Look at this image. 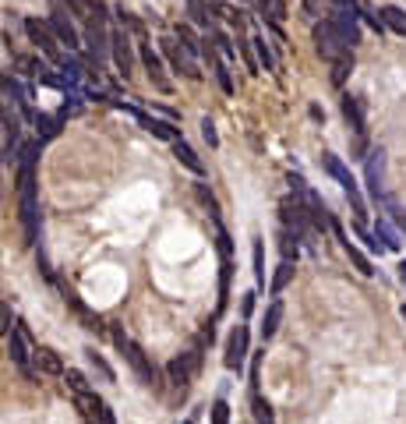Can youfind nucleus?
Segmentation results:
<instances>
[{"instance_id":"5701e85b","label":"nucleus","mask_w":406,"mask_h":424,"mask_svg":"<svg viewBox=\"0 0 406 424\" xmlns=\"http://www.w3.org/2000/svg\"><path fill=\"white\" fill-rule=\"evenodd\" d=\"M279 322H283V301L272 297V304H269L265 315H262V340H272V336L279 333Z\"/></svg>"},{"instance_id":"aec40b11","label":"nucleus","mask_w":406,"mask_h":424,"mask_svg":"<svg viewBox=\"0 0 406 424\" xmlns=\"http://www.w3.org/2000/svg\"><path fill=\"white\" fill-rule=\"evenodd\" d=\"M339 106H343V117H346V124L354 128V135H361V138H364V135H368V124H364V110H361V99L346 92Z\"/></svg>"},{"instance_id":"49530a36","label":"nucleus","mask_w":406,"mask_h":424,"mask_svg":"<svg viewBox=\"0 0 406 424\" xmlns=\"http://www.w3.org/2000/svg\"><path fill=\"white\" fill-rule=\"evenodd\" d=\"M399 315H403V322H406V304H403V308H399Z\"/></svg>"},{"instance_id":"f704fd0d","label":"nucleus","mask_w":406,"mask_h":424,"mask_svg":"<svg viewBox=\"0 0 406 424\" xmlns=\"http://www.w3.org/2000/svg\"><path fill=\"white\" fill-rule=\"evenodd\" d=\"M258 8H262L272 22H283V18H286V4H283V0H258Z\"/></svg>"},{"instance_id":"37998d69","label":"nucleus","mask_w":406,"mask_h":424,"mask_svg":"<svg viewBox=\"0 0 406 424\" xmlns=\"http://www.w3.org/2000/svg\"><path fill=\"white\" fill-rule=\"evenodd\" d=\"M255 311V294H244V318Z\"/></svg>"},{"instance_id":"dca6fc26","label":"nucleus","mask_w":406,"mask_h":424,"mask_svg":"<svg viewBox=\"0 0 406 424\" xmlns=\"http://www.w3.org/2000/svg\"><path fill=\"white\" fill-rule=\"evenodd\" d=\"M32 364H36L39 375H53V379L64 375V357L57 354L53 347H36L32 350Z\"/></svg>"},{"instance_id":"bb28decb","label":"nucleus","mask_w":406,"mask_h":424,"mask_svg":"<svg viewBox=\"0 0 406 424\" xmlns=\"http://www.w3.org/2000/svg\"><path fill=\"white\" fill-rule=\"evenodd\" d=\"M375 237H378V244H382L385 251H399V244H403V241L396 237V230H392L385 220H378V223H375Z\"/></svg>"},{"instance_id":"c03bdc74","label":"nucleus","mask_w":406,"mask_h":424,"mask_svg":"<svg viewBox=\"0 0 406 424\" xmlns=\"http://www.w3.org/2000/svg\"><path fill=\"white\" fill-rule=\"evenodd\" d=\"M290 188H294L297 195H304V181H301V177H294V174H290Z\"/></svg>"},{"instance_id":"79ce46f5","label":"nucleus","mask_w":406,"mask_h":424,"mask_svg":"<svg viewBox=\"0 0 406 424\" xmlns=\"http://www.w3.org/2000/svg\"><path fill=\"white\" fill-rule=\"evenodd\" d=\"M364 18H368V25H371V29H375L378 36L385 32V25H382V18H378V15H364Z\"/></svg>"},{"instance_id":"2eb2a0df","label":"nucleus","mask_w":406,"mask_h":424,"mask_svg":"<svg viewBox=\"0 0 406 424\" xmlns=\"http://www.w3.org/2000/svg\"><path fill=\"white\" fill-rule=\"evenodd\" d=\"M279 212H283V223L294 230V237L308 234V209H304L301 198H286V202L279 205Z\"/></svg>"},{"instance_id":"f8f14e48","label":"nucleus","mask_w":406,"mask_h":424,"mask_svg":"<svg viewBox=\"0 0 406 424\" xmlns=\"http://www.w3.org/2000/svg\"><path fill=\"white\" fill-rule=\"evenodd\" d=\"M25 32H29V39H32V43L46 53V57H50L53 64H61V57H64V53H61V43L53 39V32H50V25H46V22L29 18V22H25Z\"/></svg>"},{"instance_id":"09e8293b","label":"nucleus","mask_w":406,"mask_h":424,"mask_svg":"<svg viewBox=\"0 0 406 424\" xmlns=\"http://www.w3.org/2000/svg\"><path fill=\"white\" fill-rule=\"evenodd\" d=\"M184 424H191V421H184Z\"/></svg>"},{"instance_id":"9d476101","label":"nucleus","mask_w":406,"mask_h":424,"mask_svg":"<svg viewBox=\"0 0 406 424\" xmlns=\"http://www.w3.org/2000/svg\"><path fill=\"white\" fill-rule=\"evenodd\" d=\"M311 36H315V46H318V53L332 64L336 57H343V53H350V46H343V39L336 36V29L329 25V22H318L315 29H311Z\"/></svg>"},{"instance_id":"0eeeda50","label":"nucleus","mask_w":406,"mask_h":424,"mask_svg":"<svg viewBox=\"0 0 406 424\" xmlns=\"http://www.w3.org/2000/svg\"><path fill=\"white\" fill-rule=\"evenodd\" d=\"M75 410L82 414L85 424H117L113 410L96 396V389H85V393H75Z\"/></svg>"},{"instance_id":"c85d7f7f","label":"nucleus","mask_w":406,"mask_h":424,"mask_svg":"<svg viewBox=\"0 0 406 424\" xmlns=\"http://www.w3.org/2000/svg\"><path fill=\"white\" fill-rule=\"evenodd\" d=\"M350 71H354V50H350V53H343V57H336V61H332V82H336V85H343V82H346V75H350Z\"/></svg>"},{"instance_id":"39448f33","label":"nucleus","mask_w":406,"mask_h":424,"mask_svg":"<svg viewBox=\"0 0 406 424\" xmlns=\"http://www.w3.org/2000/svg\"><path fill=\"white\" fill-rule=\"evenodd\" d=\"M198 371H202V350H198V347L177 354V357L166 364V375H170V382L177 386V389H188V386L198 379Z\"/></svg>"},{"instance_id":"ddd939ff","label":"nucleus","mask_w":406,"mask_h":424,"mask_svg":"<svg viewBox=\"0 0 406 424\" xmlns=\"http://www.w3.org/2000/svg\"><path fill=\"white\" fill-rule=\"evenodd\" d=\"M50 32H53V39H57V43H64L71 53H78V50H82V32H78V29H75V22H71V18H64L61 11H53V15H50Z\"/></svg>"},{"instance_id":"393cba45","label":"nucleus","mask_w":406,"mask_h":424,"mask_svg":"<svg viewBox=\"0 0 406 424\" xmlns=\"http://www.w3.org/2000/svg\"><path fill=\"white\" fill-rule=\"evenodd\" d=\"M290 280H294V262H279V265H276V276H272V283H269V294L279 297V294L290 287Z\"/></svg>"},{"instance_id":"412c9836","label":"nucleus","mask_w":406,"mask_h":424,"mask_svg":"<svg viewBox=\"0 0 406 424\" xmlns=\"http://www.w3.org/2000/svg\"><path fill=\"white\" fill-rule=\"evenodd\" d=\"M332 230H336V237H339V244H343V251H346V255H350V262L357 265V269H361L364 276H375V269H371V262H368V255H364V251H361V248H357V244H354L350 237H346V234H343V227H339L336 220H332Z\"/></svg>"},{"instance_id":"a18cd8bd","label":"nucleus","mask_w":406,"mask_h":424,"mask_svg":"<svg viewBox=\"0 0 406 424\" xmlns=\"http://www.w3.org/2000/svg\"><path fill=\"white\" fill-rule=\"evenodd\" d=\"M396 269H399V283H403V287H406V258H403V262H399V265H396Z\"/></svg>"},{"instance_id":"72a5a7b5","label":"nucleus","mask_w":406,"mask_h":424,"mask_svg":"<svg viewBox=\"0 0 406 424\" xmlns=\"http://www.w3.org/2000/svg\"><path fill=\"white\" fill-rule=\"evenodd\" d=\"M216 82H219V89H223L226 96H234V92H237L234 78H230V68H226V61H219V64H216Z\"/></svg>"},{"instance_id":"7c9ffc66","label":"nucleus","mask_w":406,"mask_h":424,"mask_svg":"<svg viewBox=\"0 0 406 424\" xmlns=\"http://www.w3.org/2000/svg\"><path fill=\"white\" fill-rule=\"evenodd\" d=\"M85 357H89V364L99 371V375H103V382H113V379H117V375H113V368L106 364V357L103 354H96V350H85Z\"/></svg>"},{"instance_id":"7ed1b4c3","label":"nucleus","mask_w":406,"mask_h":424,"mask_svg":"<svg viewBox=\"0 0 406 424\" xmlns=\"http://www.w3.org/2000/svg\"><path fill=\"white\" fill-rule=\"evenodd\" d=\"M8 357H11V364L22 371L25 379H36L32 343H29V329H25L22 322H15V326H11V333H8Z\"/></svg>"},{"instance_id":"423d86ee","label":"nucleus","mask_w":406,"mask_h":424,"mask_svg":"<svg viewBox=\"0 0 406 424\" xmlns=\"http://www.w3.org/2000/svg\"><path fill=\"white\" fill-rule=\"evenodd\" d=\"M248 350H251V329L241 322V326H234L230 329V336H226V354H223V364H226V371H244V361H248Z\"/></svg>"},{"instance_id":"4be33fe9","label":"nucleus","mask_w":406,"mask_h":424,"mask_svg":"<svg viewBox=\"0 0 406 424\" xmlns=\"http://www.w3.org/2000/svg\"><path fill=\"white\" fill-rule=\"evenodd\" d=\"M170 149H173V159H177L181 167H188V170H191V174H198V177L205 174V163H202V159H198V152H195V149H191L184 138L170 142Z\"/></svg>"},{"instance_id":"6ab92c4d","label":"nucleus","mask_w":406,"mask_h":424,"mask_svg":"<svg viewBox=\"0 0 406 424\" xmlns=\"http://www.w3.org/2000/svg\"><path fill=\"white\" fill-rule=\"evenodd\" d=\"M128 114H131V117H138V121H142V128H145L149 135L163 138V142H177V138H181V131L173 128V124H166V121H156V117H145L142 110H135V106H128Z\"/></svg>"},{"instance_id":"cd10ccee","label":"nucleus","mask_w":406,"mask_h":424,"mask_svg":"<svg viewBox=\"0 0 406 424\" xmlns=\"http://www.w3.org/2000/svg\"><path fill=\"white\" fill-rule=\"evenodd\" d=\"M251 262H255V283H258V287H265V241H262V237H255Z\"/></svg>"},{"instance_id":"c756f323","label":"nucleus","mask_w":406,"mask_h":424,"mask_svg":"<svg viewBox=\"0 0 406 424\" xmlns=\"http://www.w3.org/2000/svg\"><path fill=\"white\" fill-rule=\"evenodd\" d=\"M177 39H181V50L188 53V57H198V36L191 32V25H177Z\"/></svg>"},{"instance_id":"f03ea898","label":"nucleus","mask_w":406,"mask_h":424,"mask_svg":"<svg viewBox=\"0 0 406 424\" xmlns=\"http://www.w3.org/2000/svg\"><path fill=\"white\" fill-rule=\"evenodd\" d=\"M113 343H117V350L128 357V364L138 371V379H142V386H149V389H156L159 386V375H156V364L145 357V350L131 340V336H124L121 329H113Z\"/></svg>"},{"instance_id":"f257e3e1","label":"nucleus","mask_w":406,"mask_h":424,"mask_svg":"<svg viewBox=\"0 0 406 424\" xmlns=\"http://www.w3.org/2000/svg\"><path fill=\"white\" fill-rule=\"evenodd\" d=\"M39 145L43 142H29V145L18 149V198H22V227H25V241L29 244L39 241V202H36Z\"/></svg>"},{"instance_id":"1a4fd4ad","label":"nucleus","mask_w":406,"mask_h":424,"mask_svg":"<svg viewBox=\"0 0 406 424\" xmlns=\"http://www.w3.org/2000/svg\"><path fill=\"white\" fill-rule=\"evenodd\" d=\"M159 50L166 53V61H170V68L177 71V75H184V78H191V82H198L202 78V71H198V64H195V57H188V53L181 50V43L177 39H159Z\"/></svg>"},{"instance_id":"a211bd4d","label":"nucleus","mask_w":406,"mask_h":424,"mask_svg":"<svg viewBox=\"0 0 406 424\" xmlns=\"http://www.w3.org/2000/svg\"><path fill=\"white\" fill-rule=\"evenodd\" d=\"M142 64H145V71H149V78H152V85L159 89V92H170V78L163 75L166 68H163V57L152 50V46H142Z\"/></svg>"},{"instance_id":"e433bc0d","label":"nucleus","mask_w":406,"mask_h":424,"mask_svg":"<svg viewBox=\"0 0 406 424\" xmlns=\"http://www.w3.org/2000/svg\"><path fill=\"white\" fill-rule=\"evenodd\" d=\"M209 414H212V424H230V403L226 400H216Z\"/></svg>"},{"instance_id":"4468645a","label":"nucleus","mask_w":406,"mask_h":424,"mask_svg":"<svg viewBox=\"0 0 406 424\" xmlns=\"http://www.w3.org/2000/svg\"><path fill=\"white\" fill-rule=\"evenodd\" d=\"M332 29H336V36L343 39V46H357L361 43V22H357V15H343V11H336L332 18H325Z\"/></svg>"},{"instance_id":"2f4dec72","label":"nucleus","mask_w":406,"mask_h":424,"mask_svg":"<svg viewBox=\"0 0 406 424\" xmlns=\"http://www.w3.org/2000/svg\"><path fill=\"white\" fill-rule=\"evenodd\" d=\"M212 43H216V50L223 53V57H226V61H234V57H237V46H234V43H230V36H226V32H219V29H212Z\"/></svg>"},{"instance_id":"58836bf2","label":"nucleus","mask_w":406,"mask_h":424,"mask_svg":"<svg viewBox=\"0 0 406 424\" xmlns=\"http://www.w3.org/2000/svg\"><path fill=\"white\" fill-rule=\"evenodd\" d=\"M255 417H258V424H262V421H272V407H269L262 396H255Z\"/></svg>"},{"instance_id":"ea45409f","label":"nucleus","mask_w":406,"mask_h":424,"mask_svg":"<svg viewBox=\"0 0 406 424\" xmlns=\"http://www.w3.org/2000/svg\"><path fill=\"white\" fill-rule=\"evenodd\" d=\"M11 326H15V318H11V311L0 304V336H8L11 333Z\"/></svg>"},{"instance_id":"20e7f679","label":"nucleus","mask_w":406,"mask_h":424,"mask_svg":"<svg viewBox=\"0 0 406 424\" xmlns=\"http://www.w3.org/2000/svg\"><path fill=\"white\" fill-rule=\"evenodd\" d=\"M322 167H325V174L350 195V202H354V209H357V216H364V198H361V188H357V181H354V174L346 170V163L339 156H332V152H322Z\"/></svg>"},{"instance_id":"a19ab883","label":"nucleus","mask_w":406,"mask_h":424,"mask_svg":"<svg viewBox=\"0 0 406 424\" xmlns=\"http://www.w3.org/2000/svg\"><path fill=\"white\" fill-rule=\"evenodd\" d=\"M329 4L343 15H357V0H329Z\"/></svg>"},{"instance_id":"de8ad7c7","label":"nucleus","mask_w":406,"mask_h":424,"mask_svg":"<svg viewBox=\"0 0 406 424\" xmlns=\"http://www.w3.org/2000/svg\"><path fill=\"white\" fill-rule=\"evenodd\" d=\"M262 424H272V421H262Z\"/></svg>"},{"instance_id":"c9c22d12","label":"nucleus","mask_w":406,"mask_h":424,"mask_svg":"<svg viewBox=\"0 0 406 424\" xmlns=\"http://www.w3.org/2000/svg\"><path fill=\"white\" fill-rule=\"evenodd\" d=\"M32 117H36V124H39V138H53L57 131H61V128H57L61 121H53V117H43V114H32Z\"/></svg>"},{"instance_id":"6e6552de","label":"nucleus","mask_w":406,"mask_h":424,"mask_svg":"<svg viewBox=\"0 0 406 424\" xmlns=\"http://www.w3.org/2000/svg\"><path fill=\"white\" fill-rule=\"evenodd\" d=\"M110 53H113V64L124 75V82L135 75V46H131V36L124 29H110Z\"/></svg>"},{"instance_id":"b1692460","label":"nucleus","mask_w":406,"mask_h":424,"mask_svg":"<svg viewBox=\"0 0 406 424\" xmlns=\"http://www.w3.org/2000/svg\"><path fill=\"white\" fill-rule=\"evenodd\" d=\"M378 18H382V25H385V29H392L396 36H406V11H403V8L389 4V8H382V11H378Z\"/></svg>"},{"instance_id":"9b49d317","label":"nucleus","mask_w":406,"mask_h":424,"mask_svg":"<svg viewBox=\"0 0 406 424\" xmlns=\"http://www.w3.org/2000/svg\"><path fill=\"white\" fill-rule=\"evenodd\" d=\"M364 181H368V191H371L375 202H389V195H385V152H382V149H375V152L368 156Z\"/></svg>"},{"instance_id":"473e14b6","label":"nucleus","mask_w":406,"mask_h":424,"mask_svg":"<svg viewBox=\"0 0 406 424\" xmlns=\"http://www.w3.org/2000/svg\"><path fill=\"white\" fill-rule=\"evenodd\" d=\"M61 379L68 382L71 393H85V389H89V379L82 375V371H75V368H64V375H61Z\"/></svg>"},{"instance_id":"f3484780","label":"nucleus","mask_w":406,"mask_h":424,"mask_svg":"<svg viewBox=\"0 0 406 424\" xmlns=\"http://www.w3.org/2000/svg\"><path fill=\"white\" fill-rule=\"evenodd\" d=\"M85 43H89V50H92V61H96V64L110 53V29L103 25V18H92V22H89V29H85Z\"/></svg>"},{"instance_id":"a878e982","label":"nucleus","mask_w":406,"mask_h":424,"mask_svg":"<svg viewBox=\"0 0 406 424\" xmlns=\"http://www.w3.org/2000/svg\"><path fill=\"white\" fill-rule=\"evenodd\" d=\"M251 46H255V53H258V68H262V71H272V68H276V57H272V50H269V43H265L262 32L251 36Z\"/></svg>"},{"instance_id":"4c0bfd02","label":"nucleus","mask_w":406,"mask_h":424,"mask_svg":"<svg viewBox=\"0 0 406 424\" xmlns=\"http://www.w3.org/2000/svg\"><path fill=\"white\" fill-rule=\"evenodd\" d=\"M202 138L209 142V149H216V145H219V135H216V124H212V117H202Z\"/></svg>"}]
</instances>
